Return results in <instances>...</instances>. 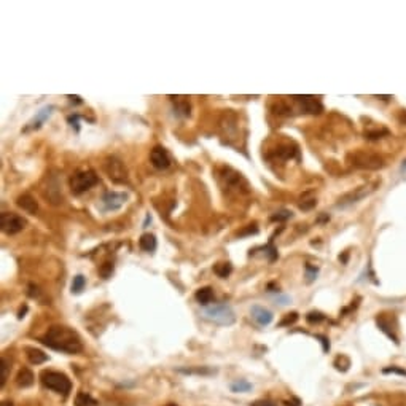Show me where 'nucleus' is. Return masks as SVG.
I'll return each mask as SVG.
<instances>
[{
    "label": "nucleus",
    "mask_w": 406,
    "mask_h": 406,
    "mask_svg": "<svg viewBox=\"0 0 406 406\" xmlns=\"http://www.w3.org/2000/svg\"><path fill=\"white\" fill-rule=\"evenodd\" d=\"M37 295H38V288L34 285V283H30V285H29V296L35 298Z\"/></svg>",
    "instance_id": "58836bf2"
},
{
    "label": "nucleus",
    "mask_w": 406,
    "mask_h": 406,
    "mask_svg": "<svg viewBox=\"0 0 406 406\" xmlns=\"http://www.w3.org/2000/svg\"><path fill=\"white\" fill-rule=\"evenodd\" d=\"M150 161H151V164L159 171L167 169V167L171 166V156H169V153H167V150L163 147H155L151 150Z\"/></svg>",
    "instance_id": "9d476101"
},
{
    "label": "nucleus",
    "mask_w": 406,
    "mask_h": 406,
    "mask_svg": "<svg viewBox=\"0 0 406 406\" xmlns=\"http://www.w3.org/2000/svg\"><path fill=\"white\" fill-rule=\"evenodd\" d=\"M386 134H389V133L386 131V129H381V131H378V129H376V131H368V133H365V137H366L368 140H378V139H382L381 135H386Z\"/></svg>",
    "instance_id": "7c9ffc66"
},
{
    "label": "nucleus",
    "mask_w": 406,
    "mask_h": 406,
    "mask_svg": "<svg viewBox=\"0 0 406 406\" xmlns=\"http://www.w3.org/2000/svg\"><path fill=\"white\" fill-rule=\"evenodd\" d=\"M75 405L76 406H97V400H94L93 397L88 394H78L75 398Z\"/></svg>",
    "instance_id": "4be33fe9"
},
{
    "label": "nucleus",
    "mask_w": 406,
    "mask_h": 406,
    "mask_svg": "<svg viewBox=\"0 0 406 406\" xmlns=\"http://www.w3.org/2000/svg\"><path fill=\"white\" fill-rule=\"evenodd\" d=\"M97 183H99V177L94 171L91 169L78 171L70 177V190L73 195L78 196L85 193V191L91 190L94 185H97Z\"/></svg>",
    "instance_id": "39448f33"
},
{
    "label": "nucleus",
    "mask_w": 406,
    "mask_h": 406,
    "mask_svg": "<svg viewBox=\"0 0 406 406\" xmlns=\"http://www.w3.org/2000/svg\"><path fill=\"white\" fill-rule=\"evenodd\" d=\"M16 204H18L19 207H21L22 210H24V212L30 213V215H35L37 210H38V204H37V201H35V199H34L32 196H30V195H21V196L18 198Z\"/></svg>",
    "instance_id": "4468645a"
},
{
    "label": "nucleus",
    "mask_w": 406,
    "mask_h": 406,
    "mask_svg": "<svg viewBox=\"0 0 406 406\" xmlns=\"http://www.w3.org/2000/svg\"><path fill=\"white\" fill-rule=\"evenodd\" d=\"M287 406H300V400L293 398V402H287Z\"/></svg>",
    "instance_id": "79ce46f5"
},
{
    "label": "nucleus",
    "mask_w": 406,
    "mask_h": 406,
    "mask_svg": "<svg viewBox=\"0 0 406 406\" xmlns=\"http://www.w3.org/2000/svg\"><path fill=\"white\" fill-rule=\"evenodd\" d=\"M16 384L19 387H29V386H32L34 384V374L30 370L27 368H22L19 373H18V376H16Z\"/></svg>",
    "instance_id": "a211bd4d"
},
{
    "label": "nucleus",
    "mask_w": 406,
    "mask_h": 406,
    "mask_svg": "<svg viewBox=\"0 0 406 406\" xmlns=\"http://www.w3.org/2000/svg\"><path fill=\"white\" fill-rule=\"evenodd\" d=\"M2 368H3V371H2V381H0V386H5V382H6V379H8V362H6V358L3 357L2 358Z\"/></svg>",
    "instance_id": "72a5a7b5"
},
{
    "label": "nucleus",
    "mask_w": 406,
    "mask_h": 406,
    "mask_svg": "<svg viewBox=\"0 0 406 406\" xmlns=\"http://www.w3.org/2000/svg\"><path fill=\"white\" fill-rule=\"evenodd\" d=\"M0 225H2V231L5 234H16L26 228L27 221L26 218H22L19 213L14 212H3L0 215Z\"/></svg>",
    "instance_id": "423d86ee"
},
{
    "label": "nucleus",
    "mask_w": 406,
    "mask_h": 406,
    "mask_svg": "<svg viewBox=\"0 0 406 406\" xmlns=\"http://www.w3.org/2000/svg\"><path fill=\"white\" fill-rule=\"evenodd\" d=\"M288 218H292V212L290 210H279V212H275L271 215V221H285Z\"/></svg>",
    "instance_id": "bb28decb"
},
{
    "label": "nucleus",
    "mask_w": 406,
    "mask_h": 406,
    "mask_svg": "<svg viewBox=\"0 0 406 406\" xmlns=\"http://www.w3.org/2000/svg\"><path fill=\"white\" fill-rule=\"evenodd\" d=\"M177 99V112L183 117H188L190 115V104L187 101V97H175Z\"/></svg>",
    "instance_id": "a878e982"
},
{
    "label": "nucleus",
    "mask_w": 406,
    "mask_h": 406,
    "mask_svg": "<svg viewBox=\"0 0 406 406\" xmlns=\"http://www.w3.org/2000/svg\"><path fill=\"white\" fill-rule=\"evenodd\" d=\"M167 406H177V405H167Z\"/></svg>",
    "instance_id": "c03bdc74"
},
{
    "label": "nucleus",
    "mask_w": 406,
    "mask_h": 406,
    "mask_svg": "<svg viewBox=\"0 0 406 406\" xmlns=\"http://www.w3.org/2000/svg\"><path fill=\"white\" fill-rule=\"evenodd\" d=\"M85 283H86L85 275H81V274L75 275V277H73V282H72V293H80L81 290L85 288Z\"/></svg>",
    "instance_id": "393cba45"
},
{
    "label": "nucleus",
    "mask_w": 406,
    "mask_h": 406,
    "mask_svg": "<svg viewBox=\"0 0 406 406\" xmlns=\"http://www.w3.org/2000/svg\"><path fill=\"white\" fill-rule=\"evenodd\" d=\"M260 250H263V255L268 258V262L272 263V262H275V260H277V249L272 246V239L270 241V244H268V246L260 247Z\"/></svg>",
    "instance_id": "5701e85b"
},
{
    "label": "nucleus",
    "mask_w": 406,
    "mask_h": 406,
    "mask_svg": "<svg viewBox=\"0 0 406 406\" xmlns=\"http://www.w3.org/2000/svg\"><path fill=\"white\" fill-rule=\"evenodd\" d=\"M274 155L279 159H290L296 155V148H292L290 145H282V147H279V150H275Z\"/></svg>",
    "instance_id": "aec40b11"
},
{
    "label": "nucleus",
    "mask_w": 406,
    "mask_h": 406,
    "mask_svg": "<svg viewBox=\"0 0 406 406\" xmlns=\"http://www.w3.org/2000/svg\"><path fill=\"white\" fill-rule=\"evenodd\" d=\"M150 221H151V217L147 215V218H145V221H143V228H147V225L150 223Z\"/></svg>",
    "instance_id": "37998d69"
},
{
    "label": "nucleus",
    "mask_w": 406,
    "mask_h": 406,
    "mask_svg": "<svg viewBox=\"0 0 406 406\" xmlns=\"http://www.w3.org/2000/svg\"><path fill=\"white\" fill-rule=\"evenodd\" d=\"M203 317L218 325H231L236 320L233 308L226 303H218V304H212V306H207V308H204Z\"/></svg>",
    "instance_id": "f03ea898"
},
{
    "label": "nucleus",
    "mask_w": 406,
    "mask_h": 406,
    "mask_svg": "<svg viewBox=\"0 0 406 406\" xmlns=\"http://www.w3.org/2000/svg\"><path fill=\"white\" fill-rule=\"evenodd\" d=\"M99 272H101V275L104 279H109L112 275V272H113V263H110V262L104 263L101 268H99Z\"/></svg>",
    "instance_id": "cd10ccee"
},
{
    "label": "nucleus",
    "mask_w": 406,
    "mask_h": 406,
    "mask_svg": "<svg viewBox=\"0 0 406 406\" xmlns=\"http://www.w3.org/2000/svg\"><path fill=\"white\" fill-rule=\"evenodd\" d=\"M373 191H374V185L358 187V188H355L354 191H350V193L344 195V196L339 199L338 207H346V205H350V204H354V203H358L360 199L366 198L370 193H373Z\"/></svg>",
    "instance_id": "1a4fd4ad"
},
{
    "label": "nucleus",
    "mask_w": 406,
    "mask_h": 406,
    "mask_svg": "<svg viewBox=\"0 0 406 406\" xmlns=\"http://www.w3.org/2000/svg\"><path fill=\"white\" fill-rule=\"evenodd\" d=\"M257 233H258L257 225H249V228L246 229V231H241L239 236H250V234H257Z\"/></svg>",
    "instance_id": "e433bc0d"
},
{
    "label": "nucleus",
    "mask_w": 406,
    "mask_h": 406,
    "mask_svg": "<svg viewBox=\"0 0 406 406\" xmlns=\"http://www.w3.org/2000/svg\"><path fill=\"white\" fill-rule=\"evenodd\" d=\"M293 99L296 102H300L301 105V110L304 113H311V115H319L322 110H324V107H322L320 101L312 96H293Z\"/></svg>",
    "instance_id": "9b49d317"
},
{
    "label": "nucleus",
    "mask_w": 406,
    "mask_h": 406,
    "mask_svg": "<svg viewBox=\"0 0 406 406\" xmlns=\"http://www.w3.org/2000/svg\"><path fill=\"white\" fill-rule=\"evenodd\" d=\"M317 338L320 339V342L324 344V350L325 352H328V349H330V344L327 342V338H324V336H317Z\"/></svg>",
    "instance_id": "ea45409f"
},
{
    "label": "nucleus",
    "mask_w": 406,
    "mask_h": 406,
    "mask_svg": "<svg viewBox=\"0 0 406 406\" xmlns=\"http://www.w3.org/2000/svg\"><path fill=\"white\" fill-rule=\"evenodd\" d=\"M40 379H42V384L45 387L59 394V395H68V392H70V389H72L70 379H68L64 373H59V371L45 370L40 374Z\"/></svg>",
    "instance_id": "7ed1b4c3"
},
{
    "label": "nucleus",
    "mask_w": 406,
    "mask_h": 406,
    "mask_svg": "<svg viewBox=\"0 0 406 406\" xmlns=\"http://www.w3.org/2000/svg\"><path fill=\"white\" fill-rule=\"evenodd\" d=\"M382 373H384V374H400V376H406V370L395 368V366H392V368H384V370H382Z\"/></svg>",
    "instance_id": "f704fd0d"
},
{
    "label": "nucleus",
    "mask_w": 406,
    "mask_h": 406,
    "mask_svg": "<svg viewBox=\"0 0 406 406\" xmlns=\"http://www.w3.org/2000/svg\"><path fill=\"white\" fill-rule=\"evenodd\" d=\"M139 246L142 250L145 252H155L156 247H158V242H156V236L155 234H151V233H145L140 236V239H139Z\"/></svg>",
    "instance_id": "2eb2a0df"
},
{
    "label": "nucleus",
    "mask_w": 406,
    "mask_h": 406,
    "mask_svg": "<svg viewBox=\"0 0 406 406\" xmlns=\"http://www.w3.org/2000/svg\"><path fill=\"white\" fill-rule=\"evenodd\" d=\"M317 204V201L316 199H309V201H303V203H300V209H303V210H309L311 207H314V205Z\"/></svg>",
    "instance_id": "c9c22d12"
},
{
    "label": "nucleus",
    "mask_w": 406,
    "mask_h": 406,
    "mask_svg": "<svg viewBox=\"0 0 406 406\" xmlns=\"http://www.w3.org/2000/svg\"><path fill=\"white\" fill-rule=\"evenodd\" d=\"M349 163L358 167V169H366V171H378L382 169L386 166L384 158L376 155V153H370V151H354L349 155Z\"/></svg>",
    "instance_id": "20e7f679"
},
{
    "label": "nucleus",
    "mask_w": 406,
    "mask_h": 406,
    "mask_svg": "<svg viewBox=\"0 0 406 406\" xmlns=\"http://www.w3.org/2000/svg\"><path fill=\"white\" fill-rule=\"evenodd\" d=\"M128 201L126 193H118V191H107L101 199V205L104 212H113L121 209Z\"/></svg>",
    "instance_id": "6e6552de"
},
{
    "label": "nucleus",
    "mask_w": 406,
    "mask_h": 406,
    "mask_svg": "<svg viewBox=\"0 0 406 406\" xmlns=\"http://www.w3.org/2000/svg\"><path fill=\"white\" fill-rule=\"evenodd\" d=\"M27 352V358H29V362L32 363V365H42L45 363L48 360V355L45 354L43 350L40 349H35V347H27L26 349Z\"/></svg>",
    "instance_id": "dca6fc26"
},
{
    "label": "nucleus",
    "mask_w": 406,
    "mask_h": 406,
    "mask_svg": "<svg viewBox=\"0 0 406 406\" xmlns=\"http://www.w3.org/2000/svg\"><path fill=\"white\" fill-rule=\"evenodd\" d=\"M53 110H55V107H53V105H47V107H43V109L38 110L35 117H34L32 120H30L29 123H27V126L24 128V133H27V131H35V129H40L45 121H47V120L51 117Z\"/></svg>",
    "instance_id": "f8f14e48"
},
{
    "label": "nucleus",
    "mask_w": 406,
    "mask_h": 406,
    "mask_svg": "<svg viewBox=\"0 0 406 406\" xmlns=\"http://www.w3.org/2000/svg\"><path fill=\"white\" fill-rule=\"evenodd\" d=\"M231 271H233L231 263H218V265L213 266V272H215L221 279H226L228 275L231 274Z\"/></svg>",
    "instance_id": "412c9836"
},
{
    "label": "nucleus",
    "mask_w": 406,
    "mask_h": 406,
    "mask_svg": "<svg viewBox=\"0 0 406 406\" xmlns=\"http://www.w3.org/2000/svg\"><path fill=\"white\" fill-rule=\"evenodd\" d=\"M231 390L233 392H249V390H252V384L244 379H237L231 384Z\"/></svg>",
    "instance_id": "b1692460"
},
{
    "label": "nucleus",
    "mask_w": 406,
    "mask_h": 406,
    "mask_svg": "<svg viewBox=\"0 0 406 406\" xmlns=\"http://www.w3.org/2000/svg\"><path fill=\"white\" fill-rule=\"evenodd\" d=\"M325 317H324V314H320V312H309L308 316H306V320L309 322V324H319V322H322Z\"/></svg>",
    "instance_id": "2f4dec72"
},
{
    "label": "nucleus",
    "mask_w": 406,
    "mask_h": 406,
    "mask_svg": "<svg viewBox=\"0 0 406 406\" xmlns=\"http://www.w3.org/2000/svg\"><path fill=\"white\" fill-rule=\"evenodd\" d=\"M67 97L70 99V102H72V104H81V102H83L80 96H67Z\"/></svg>",
    "instance_id": "a19ab883"
},
{
    "label": "nucleus",
    "mask_w": 406,
    "mask_h": 406,
    "mask_svg": "<svg viewBox=\"0 0 406 406\" xmlns=\"http://www.w3.org/2000/svg\"><path fill=\"white\" fill-rule=\"evenodd\" d=\"M317 274H319L317 268H314L311 265H306V280H308V282L316 280L317 279Z\"/></svg>",
    "instance_id": "c756f323"
},
{
    "label": "nucleus",
    "mask_w": 406,
    "mask_h": 406,
    "mask_svg": "<svg viewBox=\"0 0 406 406\" xmlns=\"http://www.w3.org/2000/svg\"><path fill=\"white\" fill-rule=\"evenodd\" d=\"M80 120H81V117L80 115H70V117L67 118V121H68V125H70L72 128H73V131L78 134L80 133Z\"/></svg>",
    "instance_id": "c85d7f7f"
},
{
    "label": "nucleus",
    "mask_w": 406,
    "mask_h": 406,
    "mask_svg": "<svg viewBox=\"0 0 406 406\" xmlns=\"http://www.w3.org/2000/svg\"><path fill=\"white\" fill-rule=\"evenodd\" d=\"M104 169H105L107 175L110 177V180H113V182L123 183V182L128 180L126 169H125L123 163H121L118 158H115V156L107 158L105 163H104Z\"/></svg>",
    "instance_id": "0eeeda50"
},
{
    "label": "nucleus",
    "mask_w": 406,
    "mask_h": 406,
    "mask_svg": "<svg viewBox=\"0 0 406 406\" xmlns=\"http://www.w3.org/2000/svg\"><path fill=\"white\" fill-rule=\"evenodd\" d=\"M250 312H252V317H254V320L260 327H268L272 322V312L263 308V306H254Z\"/></svg>",
    "instance_id": "ddd939ff"
},
{
    "label": "nucleus",
    "mask_w": 406,
    "mask_h": 406,
    "mask_svg": "<svg viewBox=\"0 0 406 406\" xmlns=\"http://www.w3.org/2000/svg\"><path fill=\"white\" fill-rule=\"evenodd\" d=\"M195 298H196V301L199 304L204 306V308H207L209 303L213 300V292H212L210 287H203V288H199L198 292H196Z\"/></svg>",
    "instance_id": "f3484780"
},
{
    "label": "nucleus",
    "mask_w": 406,
    "mask_h": 406,
    "mask_svg": "<svg viewBox=\"0 0 406 406\" xmlns=\"http://www.w3.org/2000/svg\"><path fill=\"white\" fill-rule=\"evenodd\" d=\"M40 341L50 349L64 352V354H78L83 349L78 333L64 325H55L48 328V332L45 333V336H42Z\"/></svg>",
    "instance_id": "f257e3e1"
},
{
    "label": "nucleus",
    "mask_w": 406,
    "mask_h": 406,
    "mask_svg": "<svg viewBox=\"0 0 406 406\" xmlns=\"http://www.w3.org/2000/svg\"><path fill=\"white\" fill-rule=\"evenodd\" d=\"M298 320V314L296 312H292V314H287L285 317H283V320L280 322V327H287V325H292L295 324V322Z\"/></svg>",
    "instance_id": "473e14b6"
},
{
    "label": "nucleus",
    "mask_w": 406,
    "mask_h": 406,
    "mask_svg": "<svg viewBox=\"0 0 406 406\" xmlns=\"http://www.w3.org/2000/svg\"><path fill=\"white\" fill-rule=\"evenodd\" d=\"M250 406H277V405H274L272 402L270 400H258V402H254Z\"/></svg>",
    "instance_id": "4c0bfd02"
},
{
    "label": "nucleus",
    "mask_w": 406,
    "mask_h": 406,
    "mask_svg": "<svg viewBox=\"0 0 406 406\" xmlns=\"http://www.w3.org/2000/svg\"><path fill=\"white\" fill-rule=\"evenodd\" d=\"M376 322H378V327L381 328V332H384L390 339H394V342L395 344H398V338H397V335H395V332L392 330V328H390V324H389V319L386 317V316H381V317H378L376 319Z\"/></svg>",
    "instance_id": "6ab92c4d"
}]
</instances>
